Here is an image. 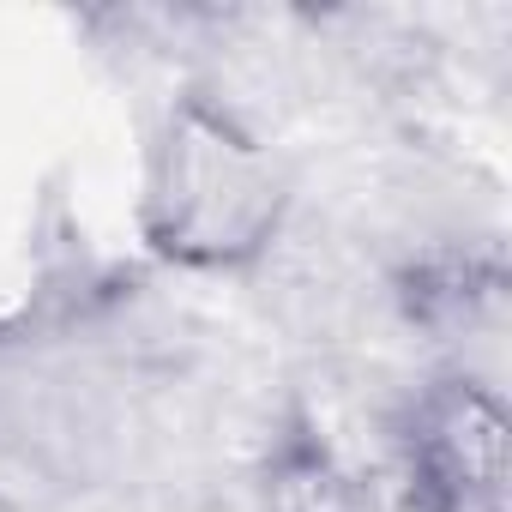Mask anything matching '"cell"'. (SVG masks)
Segmentation results:
<instances>
[{
  "mask_svg": "<svg viewBox=\"0 0 512 512\" xmlns=\"http://www.w3.org/2000/svg\"><path fill=\"white\" fill-rule=\"evenodd\" d=\"M296 211V175L284 151L229 97L181 85L139 157L133 229L145 253L187 278H247L260 272Z\"/></svg>",
  "mask_w": 512,
  "mask_h": 512,
  "instance_id": "6da1fadb",
  "label": "cell"
},
{
  "mask_svg": "<svg viewBox=\"0 0 512 512\" xmlns=\"http://www.w3.org/2000/svg\"><path fill=\"white\" fill-rule=\"evenodd\" d=\"M386 470L404 512H512V410L500 386L446 362L386 410Z\"/></svg>",
  "mask_w": 512,
  "mask_h": 512,
  "instance_id": "7a4b0ae2",
  "label": "cell"
},
{
  "mask_svg": "<svg viewBox=\"0 0 512 512\" xmlns=\"http://www.w3.org/2000/svg\"><path fill=\"white\" fill-rule=\"evenodd\" d=\"M253 512H386V494L338 446L326 416L302 392H290L260 440Z\"/></svg>",
  "mask_w": 512,
  "mask_h": 512,
  "instance_id": "3957f363",
  "label": "cell"
},
{
  "mask_svg": "<svg viewBox=\"0 0 512 512\" xmlns=\"http://www.w3.org/2000/svg\"><path fill=\"white\" fill-rule=\"evenodd\" d=\"M506 302V253L494 241H428L392 272V308L410 332L452 344L482 332Z\"/></svg>",
  "mask_w": 512,
  "mask_h": 512,
  "instance_id": "277c9868",
  "label": "cell"
}]
</instances>
